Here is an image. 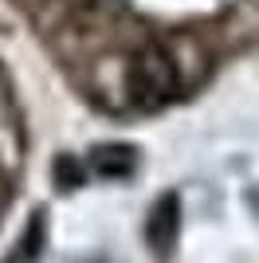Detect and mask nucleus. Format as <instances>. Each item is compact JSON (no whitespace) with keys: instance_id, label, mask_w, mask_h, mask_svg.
I'll return each mask as SVG.
<instances>
[{"instance_id":"1","label":"nucleus","mask_w":259,"mask_h":263,"mask_svg":"<svg viewBox=\"0 0 259 263\" xmlns=\"http://www.w3.org/2000/svg\"><path fill=\"white\" fill-rule=\"evenodd\" d=\"M181 87V75H177V63L173 55L157 44H145L134 51L130 59V95L138 99V106L145 110H157L177 95Z\"/></svg>"},{"instance_id":"2","label":"nucleus","mask_w":259,"mask_h":263,"mask_svg":"<svg viewBox=\"0 0 259 263\" xmlns=\"http://www.w3.org/2000/svg\"><path fill=\"white\" fill-rule=\"evenodd\" d=\"M173 240H177V197H165L150 212V243L165 255L173 248Z\"/></svg>"},{"instance_id":"3","label":"nucleus","mask_w":259,"mask_h":263,"mask_svg":"<svg viewBox=\"0 0 259 263\" xmlns=\"http://www.w3.org/2000/svg\"><path fill=\"white\" fill-rule=\"evenodd\" d=\"M90 169L98 177H122L134 169V149H122V145H102L90 154Z\"/></svg>"}]
</instances>
